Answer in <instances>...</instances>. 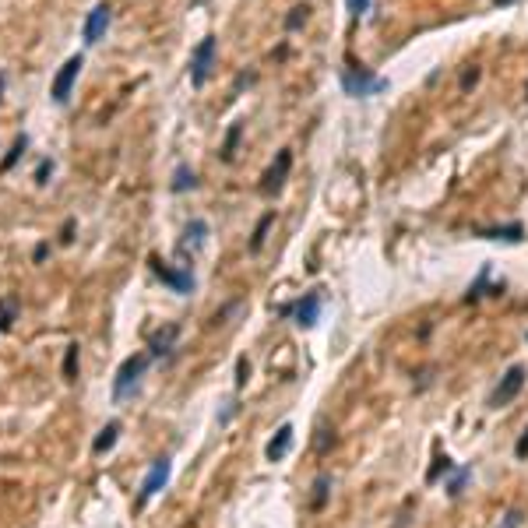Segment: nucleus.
Here are the masks:
<instances>
[{
  "instance_id": "nucleus-14",
  "label": "nucleus",
  "mask_w": 528,
  "mask_h": 528,
  "mask_svg": "<svg viewBox=\"0 0 528 528\" xmlns=\"http://www.w3.org/2000/svg\"><path fill=\"white\" fill-rule=\"evenodd\" d=\"M204 239H208V222H204V218H190V222H187V232H183V250L197 253V250L204 246Z\"/></svg>"
},
{
  "instance_id": "nucleus-27",
  "label": "nucleus",
  "mask_w": 528,
  "mask_h": 528,
  "mask_svg": "<svg viewBox=\"0 0 528 528\" xmlns=\"http://www.w3.org/2000/svg\"><path fill=\"white\" fill-rule=\"evenodd\" d=\"M521 521H524V514L514 507V510H507L503 514V521H500V528H521Z\"/></svg>"
},
{
  "instance_id": "nucleus-29",
  "label": "nucleus",
  "mask_w": 528,
  "mask_h": 528,
  "mask_svg": "<svg viewBox=\"0 0 528 528\" xmlns=\"http://www.w3.org/2000/svg\"><path fill=\"white\" fill-rule=\"evenodd\" d=\"M345 4H349V11L359 18V15H367V11H370V4H374V0H345Z\"/></svg>"
},
{
  "instance_id": "nucleus-16",
  "label": "nucleus",
  "mask_w": 528,
  "mask_h": 528,
  "mask_svg": "<svg viewBox=\"0 0 528 528\" xmlns=\"http://www.w3.org/2000/svg\"><path fill=\"white\" fill-rule=\"evenodd\" d=\"M197 187V173L187 166V162H180L176 169H173V183H169V190L173 194H183V190H194Z\"/></svg>"
},
{
  "instance_id": "nucleus-1",
  "label": "nucleus",
  "mask_w": 528,
  "mask_h": 528,
  "mask_svg": "<svg viewBox=\"0 0 528 528\" xmlns=\"http://www.w3.org/2000/svg\"><path fill=\"white\" fill-rule=\"evenodd\" d=\"M215 53H218V39H215V36H204V39L194 46V53H190V85H194V88H204V85H208V78H211V71H215Z\"/></svg>"
},
{
  "instance_id": "nucleus-7",
  "label": "nucleus",
  "mask_w": 528,
  "mask_h": 528,
  "mask_svg": "<svg viewBox=\"0 0 528 528\" xmlns=\"http://www.w3.org/2000/svg\"><path fill=\"white\" fill-rule=\"evenodd\" d=\"M169 475H173V461L169 458H155L152 461V468H148V475L141 479V493H138V503L145 507L159 489H166V482H169Z\"/></svg>"
},
{
  "instance_id": "nucleus-19",
  "label": "nucleus",
  "mask_w": 528,
  "mask_h": 528,
  "mask_svg": "<svg viewBox=\"0 0 528 528\" xmlns=\"http://www.w3.org/2000/svg\"><path fill=\"white\" fill-rule=\"evenodd\" d=\"M328 493H331V475H317L314 479V493H310V507L314 510H324V503H328Z\"/></svg>"
},
{
  "instance_id": "nucleus-30",
  "label": "nucleus",
  "mask_w": 528,
  "mask_h": 528,
  "mask_svg": "<svg viewBox=\"0 0 528 528\" xmlns=\"http://www.w3.org/2000/svg\"><path fill=\"white\" fill-rule=\"evenodd\" d=\"M514 458H521V461L528 458V430L517 437V444H514Z\"/></svg>"
},
{
  "instance_id": "nucleus-23",
  "label": "nucleus",
  "mask_w": 528,
  "mask_h": 528,
  "mask_svg": "<svg viewBox=\"0 0 528 528\" xmlns=\"http://www.w3.org/2000/svg\"><path fill=\"white\" fill-rule=\"evenodd\" d=\"M78 363H81V349H78V345H67V352H64V381H74V377H78Z\"/></svg>"
},
{
  "instance_id": "nucleus-34",
  "label": "nucleus",
  "mask_w": 528,
  "mask_h": 528,
  "mask_svg": "<svg viewBox=\"0 0 528 528\" xmlns=\"http://www.w3.org/2000/svg\"><path fill=\"white\" fill-rule=\"evenodd\" d=\"M0 95H4V74H0Z\"/></svg>"
},
{
  "instance_id": "nucleus-18",
  "label": "nucleus",
  "mask_w": 528,
  "mask_h": 528,
  "mask_svg": "<svg viewBox=\"0 0 528 528\" xmlns=\"http://www.w3.org/2000/svg\"><path fill=\"white\" fill-rule=\"evenodd\" d=\"M18 321V300L15 296H0V335L11 331Z\"/></svg>"
},
{
  "instance_id": "nucleus-4",
  "label": "nucleus",
  "mask_w": 528,
  "mask_h": 528,
  "mask_svg": "<svg viewBox=\"0 0 528 528\" xmlns=\"http://www.w3.org/2000/svg\"><path fill=\"white\" fill-rule=\"evenodd\" d=\"M81 67H85V57H81V53H74V57H67V60H64V67L57 71L53 88H50V95H53V103H57V106H64V103L71 99V92H74V81H78Z\"/></svg>"
},
{
  "instance_id": "nucleus-24",
  "label": "nucleus",
  "mask_w": 528,
  "mask_h": 528,
  "mask_svg": "<svg viewBox=\"0 0 528 528\" xmlns=\"http://www.w3.org/2000/svg\"><path fill=\"white\" fill-rule=\"evenodd\" d=\"M451 472H454V461L444 454V458H437V461H433V468L426 472V482H437L440 475H451Z\"/></svg>"
},
{
  "instance_id": "nucleus-13",
  "label": "nucleus",
  "mask_w": 528,
  "mask_h": 528,
  "mask_svg": "<svg viewBox=\"0 0 528 528\" xmlns=\"http://www.w3.org/2000/svg\"><path fill=\"white\" fill-rule=\"evenodd\" d=\"M176 338H180V324H166L155 338H152V345H148V356L152 359H159V356H166L173 345H176Z\"/></svg>"
},
{
  "instance_id": "nucleus-31",
  "label": "nucleus",
  "mask_w": 528,
  "mask_h": 528,
  "mask_svg": "<svg viewBox=\"0 0 528 528\" xmlns=\"http://www.w3.org/2000/svg\"><path fill=\"white\" fill-rule=\"evenodd\" d=\"M475 81H479V67H472V71H465V74H461V92H468V88H472Z\"/></svg>"
},
{
  "instance_id": "nucleus-6",
  "label": "nucleus",
  "mask_w": 528,
  "mask_h": 528,
  "mask_svg": "<svg viewBox=\"0 0 528 528\" xmlns=\"http://www.w3.org/2000/svg\"><path fill=\"white\" fill-rule=\"evenodd\" d=\"M289 169H293V152L289 148H282L279 155H275V162L268 166V173L260 176V194L264 197H272V194H279L282 190V183H286V176H289Z\"/></svg>"
},
{
  "instance_id": "nucleus-21",
  "label": "nucleus",
  "mask_w": 528,
  "mask_h": 528,
  "mask_svg": "<svg viewBox=\"0 0 528 528\" xmlns=\"http://www.w3.org/2000/svg\"><path fill=\"white\" fill-rule=\"evenodd\" d=\"M272 222H275V211H268L260 222H257V229H253V236H250V250L257 253L260 246H264V239H268V229H272Z\"/></svg>"
},
{
  "instance_id": "nucleus-15",
  "label": "nucleus",
  "mask_w": 528,
  "mask_h": 528,
  "mask_svg": "<svg viewBox=\"0 0 528 528\" xmlns=\"http://www.w3.org/2000/svg\"><path fill=\"white\" fill-rule=\"evenodd\" d=\"M120 430H124V426H120L117 419H110V423L99 430V437L92 440V454H106V451H113V447H117V440H120Z\"/></svg>"
},
{
  "instance_id": "nucleus-28",
  "label": "nucleus",
  "mask_w": 528,
  "mask_h": 528,
  "mask_svg": "<svg viewBox=\"0 0 528 528\" xmlns=\"http://www.w3.org/2000/svg\"><path fill=\"white\" fill-rule=\"evenodd\" d=\"M246 377H250V367H246V359L239 356V359H236V388H243Z\"/></svg>"
},
{
  "instance_id": "nucleus-3",
  "label": "nucleus",
  "mask_w": 528,
  "mask_h": 528,
  "mask_svg": "<svg viewBox=\"0 0 528 528\" xmlns=\"http://www.w3.org/2000/svg\"><path fill=\"white\" fill-rule=\"evenodd\" d=\"M148 363H152L148 352H134V356H127V359L120 363V370H117V377H113V398H117V402L127 398V395L138 388V381H141V374L148 370Z\"/></svg>"
},
{
  "instance_id": "nucleus-5",
  "label": "nucleus",
  "mask_w": 528,
  "mask_h": 528,
  "mask_svg": "<svg viewBox=\"0 0 528 528\" xmlns=\"http://www.w3.org/2000/svg\"><path fill=\"white\" fill-rule=\"evenodd\" d=\"M524 377H528V370L521 367V363H514L503 377H500V384L493 388V395H489V405L493 409H503L507 402H514L517 395H521V388H524Z\"/></svg>"
},
{
  "instance_id": "nucleus-33",
  "label": "nucleus",
  "mask_w": 528,
  "mask_h": 528,
  "mask_svg": "<svg viewBox=\"0 0 528 528\" xmlns=\"http://www.w3.org/2000/svg\"><path fill=\"white\" fill-rule=\"evenodd\" d=\"M46 253H50V246H46V243H39V246H36V253H32V260H36V264H39V260H43V257H46Z\"/></svg>"
},
{
  "instance_id": "nucleus-11",
  "label": "nucleus",
  "mask_w": 528,
  "mask_h": 528,
  "mask_svg": "<svg viewBox=\"0 0 528 528\" xmlns=\"http://www.w3.org/2000/svg\"><path fill=\"white\" fill-rule=\"evenodd\" d=\"M293 440H296L293 423H282V426L275 430V437L268 440V447H264V458H268V461H282V458L293 451Z\"/></svg>"
},
{
  "instance_id": "nucleus-35",
  "label": "nucleus",
  "mask_w": 528,
  "mask_h": 528,
  "mask_svg": "<svg viewBox=\"0 0 528 528\" xmlns=\"http://www.w3.org/2000/svg\"><path fill=\"white\" fill-rule=\"evenodd\" d=\"M524 342H528V335H524Z\"/></svg>"
},
{
  "instance_id": "nucleus-32",
  "label": "nucleus",
  "mask_w": 528,
  "mask_h": 528,
  "mask_svg": "<svg viewBox=\"0 0 528 528\" xmlns=\"http://www.w3.org/2000/svg\"><path fill=\"white\" fill-rule=\"evenodd\" d=\"M74 225H78L74 218H67V222L60 225V243H71V239H74Z\"/></svg>"
},
{
  "instance_id": "nucleus-22",
  "label": "nucleus",
  "mask_w": 528,
  "mask_h": 528,
  "mask_svg": "<svg viewBox=\"0 0 528 528\" xmlns=\"http://www.w3.org/2000/svg\"><path fill=\"white\" fill-rule=\"evenodd\" d=\"M468 479H472V468H468V465H465V468H454V472H451V482H447V496H461Z\"/></svg>"
},
{
  "instance_id": "nucleus-10",
  "label": "nucleus",
  "mask_w": 528,
  "mask_h": 528,
  "mask_svg": "<svg viewBox=\"0 0 528 528\" xmlns=\"http://www.w3.org/2000/svg\"><path fill=\"white\" fill-rule=\"evenodd\" d=\"M282 314H293L300 328H314L317 317H321V293H307L296 307H286Z\"/></svg>"
},
{
  "instance_id": "nucleus-8",
  "label": "nucleus",
  "mask_w": 528,
  "mask_h": 528,
  "mask_svg": "<svg viewBox=\"0 0 528 528\" xmlns=\"http://www.w3.org/2000/svg\"><path fill=\"white\" fill-rule=\"evenodd\" d=\"M110 22H113V8H110V4H95V8L88 11V18H85V29H81L85 43H88V46L103 43V39H106Z\"/></svg>"
},
{
  "instance_id": "nucleus-12",
  "label": "nucleus",
  "mask_w": 528,
  "mask_h": 528,
  "mask_svg": "<svg viewBox=\"0 0 528 528\" xmlns=\"http://www.w3.org/2000/svg\"><path fill=\"white\" fill-rule=\"evenodd\" d=\"M475 236H482V239H507V243H521V239H524V225H521V222H510V225L475 229Z\"/></svg>"
},
{
  "instance_id": "nucleus-20",
  "label": "nucleus",
  "mask_w": 528,
  "mask_h": 528,
  "mask_svg": "<svg viewBox=\"0 0 528 528\" xmlns=\"http://www.w3.org/2000/svg\"><path fill=\"white\" fill-rule=\"evenodd\" d=\"M239 138H243V124H232L229 134H225V141H222V162H232V159H236Z\"/></svg>"
},
{
  "instance_id": "nucleus-2",
  "label": "nucleus",
  "mask_w": 528,
  "mask_h": 528,
  "mask_svg": "<svg viewBox=\"0 0 528 528\" xmlns=\"http://www.w3.org/2000/svg\"><path fill=\"white\" fill-rule=\"evenodd\" d=\"M342 88L352 99H370V95H377V92L388 88V78H377L367 67H345L342 71Z\"/></svg>"
},
{
  "instance_id": "nucleus-9",
  "label": "nucleus",
  "mask_w": 528,
  "mask_h": 528,
  "mask_svg": "<svg viewBox=\"0 0 528 528\" xmlns=\"http://www.w3.org/2000/svg\"><path fill=\"white\" fill-rule=\"evenodd\" d=\"M152 272L173 289V293H180V296H187V293H194V275H190V268H183V272H176V268H169V264H162L159 257H152Z\"/></svg>"
},
{
  "instance_id": "nucleus-26",
  "label": "nucleus",
  "mask_w": 528,
  "mask_h": 528,
  "mask_svg": "<svg viewBox=\"0 0 528 528\" xmlns=\"http://www.w3.org/2000/svg\"><path fill=\"white\" fill-rule=\"evenodd\" d=\"M50 176H53V159H43V162L36 166V183H39V187H46V183H50Z\"/></svg>"
},
{
  "instance_id": "nucleus-17",
  "label": "nucleus",
  "mask_w": 528,
  "mask_h": 528,
  "mask_svg": "<svg viewBox=\"0 0 528 528\" xmlns=\"http://www.w3.org/2000/svg\"><path fill=\"white\" fill-rule=\"evenodd\" d=\"M25 148H29V138L25 134H18L15 141H11V148H8V155L0 159V173H11L15 166H18V159L25 155Z\"/></svg>"
},
{
  "instance_id": "nucleus-25",
  "label": "nucleus",
  "mask_w": 528,
  "mask_h": 528,
  "mask_svg": "<svg viewBox=\"0 0 528 528\" xmlns=\"http://www.w3.org/2000/svg\"><path fill=\"white\" fill-rule=\"evenodd\" d=\"M307 15H310V8H307V4H296V8L289 11V18H286V32H296V29L307 22Z\"/></svg>"
}]
</instances>
